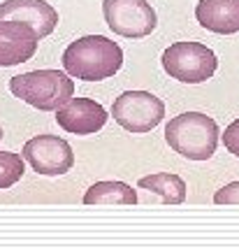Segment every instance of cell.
Returning <instances> with one entry per match:
<instances>
[{"instance_id":"2","label":"cell","mask_w":239,"mask_h":251,"mask_svg":"<svg viewBox=\"0 0 239 251\" xmlns=\"http://www.w3.org/2000/svg\"><path fill=\"white\" fill-rule=\"evenodd\" d=\"M218 124L202 112H184L165 126L167 144L188 161H209L218 147Z\"/></svg>"},{"instance_id":"10","label":"cell","mask_w":239,"mask_h":251,"mask_svg":"<svg viewBox=\"0 0 239 251\" xmlns=\"http://www.w3.org/2000/svg\"><path fill=\"white\" fill-rule=\"evenodd\" d=\"M40 35L26 24L2 21L0 24V65L12 68L19 63L30 61L37 51Z\"/></svg>"},{"instance_id":"9","label":"cell","mask_w":239,"mask_h":251,"mask_svg":"<svg viewBox=\"0 0 239 251\" xmlns=\"http://www.w3.org/2000/svg\"><path fill=\"white\" fill-rule=\"evenodd\" d=\"M2 21L26 24L42 40L58 26V12L45 0H5L0 2V24Z\"/></svg>"},{"instance_id":"11","label":"cell","mask_w":239,"mask_h":251,"mask_svg":"<svg viewBox=\"0 0 239 251\" xmlns=\"http://www.w3.org/2000/svg\"><path fill=\"white\" fill-rule=\"evenodd\" d=\"M195 19L218 35L239 33V0H200L195 5Z\"/></svg>"},{"instance_id":"15","label":"cell","mask_w":239,"mask_h":251,"mask_svg":"<svg viewBox=\"0 0 239 251\" xmlns=\"http://www.w3.org/2000/svg\"><path fill=\"white\" fill-rule=\"evenodd\" d=\"M214 202L216 205H239V181L225 184L214 193Z\"/></svg>"},{"instance_id":"1","label":"cell","mask_w":239,"mask_h":251,"mask_svg":"<svg viewBox=\"0 0 239 251\" xmlns=\"http://www.w3.org/2000/svg\"><path fill=\"white\" fill-rule=\"evenodd\" d=\"M123 65V49L105 35H84L63 51V70L74 79L102 81Z\"/></svg>"},{"instance_id":"7","label":"cell","mask_w":239,"mask_h":251,"mask_svg":"<svg viewBox=\"0 0 239 251\" xmlns=\"http://www.w3.org/2000/svg\"><path fill=\"white\" fill-rule=\"evenodd\" d=\"M24 161L30 163V168L37 175L45 177H58L70 172L74 165V151L68 140H63L58 135H35L24 144Z\"/></svg>"},{"instance_id":"4","label":"cell","mask_w":239,"mask_h":251,"mask_svg":"<svg viewBox=\"0 0 239 251\" xmlns=\"http://www.w3.org/2000/svg\"><path fill=\"white\" fill-rule=\"evenodd\" d=\"M160 63H163V70L172 79L184 81V84H202V81L212 79L216 68H218L216 54L200 42L169 45L160 56Z\"/></svg>"},{"instance_id":"13","label":"cell","mask_w":239,"mask_h":251,"mask_svg":"<svg viewBox=\"0 0 239 251\" xmlns=\"http://www.w3.org/2000/svg\"><path fill=\"white\" fill-rule=\"evenodd\" d=\"M137 186L156 193L167 205H181L186 200V181L172 172H156V175L142 177L137 181Z\"/></svg>"},{"instance_id":"16","label":"cell","mask_w":239,"mask_h":251,"mask_svg":"<svg viewBox=\"0 0 239 251\" xmlns=\"http://www.w3.org/2000/svg\"><path fill=\"white\" fill-rule=\"evenodd\" d=\"M223 144H225L228 151L235 153L239 158V119H235V121L225 128V133H223Z\"/></svg>"},{"instance_id":"5","label":"cell","mask_w":239,"mask_h":251,"mask_svg":"<svg viewBox=\"0 0 239 251\" xmlns=\"http://www.w3.org/2000/svg\"><path fill=\"white\" fill-rule=\"evenodd\" d=\"M112 117L128 133L142 135L153 130L165 117V102L149 91H125L112 105Z\"/></svg>"},{"instance_id":"6","label":"cell","mask_w":239,"mask_h":251,"mask_svg":"<svg viewBox=\"0 0 239 251\" xmlns=\"http://www.w3.org/2000/svg\"><path fill=\"white\" fill-rule=\"evenodd\" d=\"M102 17L116 35L130 40L151 35L158 26L156 9L146 0H105Z\"/></svg>"},{"instance_id":"12","label":"cell","mask_w":239,"mask_h":251,"mask_svg":"<svg viewBox=\"0 0 239 251\" xmlns=\"http://www.w3.org/2000/svg\"><path fill=\"white\" fill-rule=\"evenodd\" d=\"M84 205H137V193L125 181H96L84 193Z\"/></svg>"},{"instance_id":"14","label":"cell","mask_w":239,"mask_h":251,"mask_svg":"<svg viewBox=\"0 0 239 251\" xmlns=\"http://www.w3.org/2000/svg\"><path fill=\"white\" fill-rule=\"evenodd\" d=\"M26 172L24 165V156L14 151H0V191L2 188H12Z\"/></svg>"},{"instance_id":"8","label":"cell","mask_w":239,"mask_h":251,"mask_svg":"<svg viewBox=\"0 0 239 251\" xmlns=\"http://www.w3.org/2000/svg\"><path fill=\"white\" fill-rule=\"evenodd\" d=\"M107 109L91 98H70L61 109H56V124L65 133L93 135L107 124Z\"/></svg>"},{"instance_id":"17","label":"cell","mask_w":239,"mask_h":251,"mask_svg":"<svg viewBox=\"0 0 239 251\" xmlns=\"http://www.w3.org/2000/svg\"><path fill=\"white\" fill-rule=\"evenodd\" d=\"M0 140H2V128H0Z\"/></svg>"},{"instance_id":"3","label":"cell","mask_w":239,"mask_h":251,"mask_svg":"<svg viewBox=\"0 0 239 251\" xmlns=\"http://www.w3.org/2000/svg\"><path fill=\"white\" fill-rule=\"evenodd\" d=\"M9 91L19 100L42 112H56L74 96V81L63 70H33L9 79Z\"/></svg>"}]
</instances>
